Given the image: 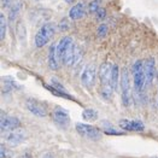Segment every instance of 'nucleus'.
Instances as JSON below:
<instances>
[{"label": "nucleus", "mask_w": 158, "mask_h": 158, "mask_svg": "<svg viewBox=\"0 0 158 158\" xmlns=\"http://www.w3.org/2000/svg\"><path fill=\"white\" fill-rule=\"evenodd\" d=\"M73 44H74V40L71 36H63L57 42V56H58V59L60 63H63L66 53L73 46Z\"/></svg>", "instance_id": "9d476101"}, {"label": "nucleus", "mask_w": 158, "mask_h": 158, "mask_svg": "<svg viewBox=\"0 0 158 158\" xmlns=\"http://www.w3.org/2000/svg\"><path fill=\"white\" fill-rule=\"evenodd\" d=\"M54 34H56V26L53 23H45L35 34L34 41L36 47H44L45 45H47Z\"/></svg>", "instance_id": "7ed1b4c3"}, {"label": "nucleus", "mask_w": 158, "mask_h": 158, "mask_svg": "<svg viewBox=\"0 0 158 158\" xmlns=\"http://www.w3.org/2000/svg\"><path fill=\"white\" fill-rule=\"evenodd\" d=\"M118 79H121V69L118 65L114 64L112 65V70H111V77H110V83L112 86V88L116 91L118 87Z\"/></svg>", "instance_id": "6ab92c4d"}, {"label": "nucleus", "mask_w": 158, "mask_h": 158, "mask_svg": "<svg viewBox=\"0 0 158 158\" xmlns=\"http://www.w3.org/2000/svg\"><path fill=\"white\" fill-rule=\"evenodd\" d=\"M95 18L98 19V21H103V19H105L106 18V10L104 7H100L97 12H95Z\"/></svg>", "instance_id": "bb28decb"}, {"label": "nucleus", "mask_w": 158, "mask_h": 158, "mask_svg": "<svg viewBox=\"0 0 158 158\" xmlns=\"http://www.w3.org/2000/svg\"><path fill=\"white\" fill-rule=\"evenodd\" d=\"M1 82H2V92L4 93H12L15 91L21 89V86L12 77L5 76V77L1 79Z\"/></svg>", "instance_id": "dca6fc26"}, {"label": "nucleus", "mask_w": 158, "mask_h": 158, "mask_svg": "<svg viewBox=\"0 0 158 158\" xmlns=\"http://www.w3.org/2000/svg\"><path fill=\"white\" fill-rule=\"evenodd\" d=\"M12 2V0H1V4H2V7H9V5Z\"/></svg>", "instance_id": "c85d7f7f"}, {"label": "nucleus", "mask_w": 158, "mask_h": 158, "mask_svg": "<svg viewBox=\"0 0 158 158\" xmlns=\"http://www.w3.org/2000/svg\"><path fill=\"white\" fill-rule=\"evenodd\" d=\"M103 132L106 133V134H110V135H119V134H122V133H119L118 131H116L111 124H109V127L105 126L104 129H103Z\"/></svg>", "instance_id": "a878e982"}, {"label": "nucleus", "mask_w": 158, "mask_h": 158, "mask_svg": "<svg viewBox=\"0 0 158 158\" xmlns=\"http://www.w3.org/2000/svg\"><path fill=\"white\" fill-rule=\"evenodd\" d=\"M18 158H31V155H30L29 152H26V153H23L21 157H18Z\"/></svg>", "instance_id": "c756f323"}, {"label": "nucleus", "mask_w": 158, "mask_h": 158, "mask_svg": "<svg viewBox=\"0 0 158 158\" xmlns=\"http://www.w3.org/2000/svg\"><path fill=\"white\" fill-rule=\"evenodd\" d=\"M155 158H158V157H155Z\"/></svg>", "instance_id": "f704fd0d"}, {"label": "nucleus", "mask_w": 158, "mask_h": 158, "mask_svg": "<svg viewBox=\"0 0 158 158\" xmlns=\"http://www.w3.org/2000/svg\"><path fill=\"white\" fill-rule=\"evenodd\" d=\"M112 63L110 62H104L100 68H99V80L102 82V86L104 85H111L110 83V77H111V70H112Z\"/></svg>", "instance_id": "4468645a"}, {"label": "nucleus", "mask_w": 158, "mask_h": 158, "mask_svg": "<svg viewBox=\"0 0 158 158\" xmlns=\"http://www.w3.org/2000/svg\"><path fill=\"white\" fill-rule=\"evenodd\" d=\"M21 10H22V2L19 0L15 1L10 9V12H9V22L10 23H15V21L17 19V17L21 13Z\"/></svg>", "instance_id": "a211bd4d"}, {"label": "nucleus", "mask_w": 158, "mask_h": 158, "mask_svg": "<svg viewBox=\"0 0 158 158\" xmlns=\"http://www.w3.org/2000/svg\"><path fill=\"white\" fill-rule=\"evenodd\" d=\"M144 69H145L146 86H150L155 79V74H156V60L153 57L147 58L144 62Z\"/></svg>", "instance_id": "ddd939ff"}, {"label": "nucleus", "mask_w": 158, "mask_h": 158, "mask_svg": "<svg viewBox=\"0 0 158 158\" xmlns=\"http://www.w3.org/2000/svg\"><path fill=\"white\" fill-rule=\"evenodd\" d=\"M75 129H76V132L79 133L81 136H83L85 139L91 140V141H98L103 136L102 131L99 128L92 126V124H86V123L77 122L75 124Z\"/></svg>", "instance_id": "20e7f679"}, {"label": "nucleus", "mask_w": 158, "mask_h": 158, "mask_svg": "<svg viewBox=\"0 0 158 158\" xmlns=\"http://www.w3.org/2000/svg\"><path fill=\"white\" fill-rule=\"evenodd\" d=\"M95 79H97V66H95V64H93V63L87 64L81 74L82 86L86 87L87 89H91L95 83Z\"/></svg>", "instance_id": "423d86ee"}, {"label": "nucleus", "mask_w": 158, "mask_h": 158, "mask_svg": "<svg viewBox=\"0 0 158 158\" xmlns=\"http://www.w3.org/2000/svg\"><path fill=\"white\" fill-rule=\"evenodd\" d=\"M26 132L23 129H15L11 132H7L4 135V140L6 145L11 146V147H16L19 144H22L26 140Z\"/></svg>", "instance_id": "6e6552de"}, {"label": "nucleus", "mask_w": 158, "mask_h": 158, "mask_svg": "<svg viewBox=\"0 0 158 158\" xmlns=\"http://www.w3.org/2000/svg\"><path fill=\"white\" fill-rule=\"evenodd\" d=\"M99 9H100V0H92L88 5V12L91 15H95Z\"/></svg>", "instance_id": "5701e85b"}, {"label": "nucleus", "mask_w": 158, "mask_h": 158, "mask_svg": "<svg viewBox=\"0 0 158 158\" xmlns=\"http://www.w3.org/2000/svg\"><path fill=\"white\" fill-rule=\"evenodd\" d=\"M114 92H115V89L112 88L111 85H104V86L100 87V95H102L103 99H105L107 102L112 99Z\"/></svg>", "instance_id": "aec40b11"}, {"label": "nucleus", "mask_w": 158, "mask_h": 158, "mask_svg": "<svg viewBox=\"0 0 158 158\" xmlns=\"http://www.w3.org/2000/svg\"><path fill=\"white\" fill-rule=\"evenodd\" d=\"M119 86H121V97H122V103L124 106L131 105L132 100V94H131V77H129V71L128 68H122L121 69V79H119Z\"/></svg>", "instance_id": "f257e3e1"}, {"label": "nucleus", "mask_w": 158, "mask_h": 158, "mask_svg": "<svg viewBox=\"0 0 158 158\" xmlns=\"http://www.w3.org/2000/svg\"><path fill=\"white\" fill-rule=\"evenodd\" d=\"M6 29H7V22H6V17L5 15L1 12L0 13V40L5 39L6 36Z\"/></svg>", "instance_id": "4be33fe9"}, {"label": "nucleus", "mask_w": 158, "mask_h": 158, "mask_svg": "<svg viewBox=\"0 0 158 158\" xmlns=\"http://www.w3.org/2000/svg\"><path fill=\"white\" fill-rule=\"evenodd\" d=\"M42 158H54V157H53V155H51V153H47V155H45Z\"/></svg>", "instance_id": "7c9ffc66"}, {"label": "nucleus", "mask_w": 158, "mask_h": 158, "mask_svg": "<svg viewBox=\"0 0 158 158\" xmlns=\"http://www.w3.org/2000/svg\"><path fill=\"white\" fill-rule=\"evenodd\" d=\"M26 107L30 114H33L36 117H46L48 115V109H47L46 104H44L42 102H40L38 99H34V98L27 99Z\"/></svg>", "instance_id": "39448f33"}, {"label": "nucleus", "mask_w": 158, "mask_h": 158, "mask_svg": "<svg viewBox=\"0 0 158 158\" xmlns=\"http://www.w3.org/2000/svg\"><path fill=\"white\" fill-rule=\"evenodd\" d=\"M21 126V121L15 117V116H7V115H1L0 119V129L1 132H11L15 129H18Z\"/></svg>", "instance_id": "9b49d317"}, {"label": "nucleus", "mask_w": 158, "mask_h": 158, "mask_svg": "<svg viewBox=\"0 0 158 158\" xmlns=\"http://www.w3.org/2000/svg\"><path fill=\"white\" fill-rule=\"evenodd\" d=\"M64 1H65V2H68V4H73L75 0H64Z\"/></svg>", "instance_id": "2f4dec72"}, {"label": "nucleus", "mask_w": 158, "mask_h": 158, "mask_svg": "<svg viewBox=\"0 0 158 158\" xmlns=\"http://www.w3.org/2000/svg\"><path fill=\"white\" fill-rule=\"evenodd\" d=\"M82 58V50L76 44H73L70 50L66 53L65 58L63 60V64L66 66L76 65Z\"/></svg>", "instance_id": "1a4fd4ad"}, {"label": "nucleus", "mask_w": 158, "mask_h": 158, "mask_svg": "<svg viewBox=\"0 0 158 158\" xmlns=\"http://www.w3.org/2000/svg\"><path fill=\"white\" fill-rule=\"evenodd\" d=\"M12 157V152L6 147L5 145L0 146V158H11Z\"/></svg>", "instance_id": "b1692460"}, {"label": "nucleus", "mask_w": 158, "mask_h": 158, "mask_svg": "<svg viewBox=\"0 0 158 158\" xmlns=\"http://www.w3.org/2000/svg\"><path fill=\"white\" fill-rule=\"evenodd\" d=\"M107 30H109V29H107V26L103 23V24H100V26L98 27L97 34H98V36H99V38H104L106 34H107Z\"/></svg>", "instance_id": "393cba45"}, {"label": "nucleus", "mask_w": 158, "mask_h": 158, "mask_svg": "<svg viewBox=\"0 0 158 158\" xmlns=\"http://www.w3.org/2000/svg\"><path fill=\"white\" fill-rule=\"evenodd\" d=\"M36 1H41V0H36Z\"/></svg>", "instance_id": "473e14b6"}, {"label": "nucleus", "mask_w": 158, "mask_h": 158, "mask_svg": "<svg viewBox=\"0 0 158 158\" xmlns=\"http://www.w3.org/2000/svg\"><path fill=\"white\" fill-rule=\"evenodd\" d=\"M133 73V82H134V88L138 93L143 92V89L146 87V79H145V69H144V62L143 60H136L132 68Z\"/></svg>", "instance_id": "f03ea898"}, {"label": "nucleus", "mask_w": 158, "mask_h": 158, "mask_svg": "<svg viewBox=\"0 0 158 158\" xmlns=\"http://www.w3.org/2000/svg\"><path fill=\"white\" fill-rule=\"evenodd\" d=\"M52 117L53 121L56 124H58L60 128L65 129L66 127L70 124V116H69V112L66 111L64 107L62 106H56L53 109L52 112Z\"/></svg>", "instance_id": "0eeeda50"}, {"label": "nucleus", "mask_w": 158, "mask_h": 158, "mask_svg": "<svg viewBox=\"0 0 158 158\" xmlns=\"http://www.w3.org/2000/svg\"><path fill=\"white\" fill-rule=\"evenodd\" d=\"M59 63L60 62L57 56V44H52L48 50V66L51 70H58Z\"/></svg>", "instance_id": "f3484780"}, {"label": "nucleus", "mask_w": 158, "mask_h": 158, "mask_svg": "<svg viewBox=\"0 0 158 158\" xmlns=\"http://www.w3.org/2000/svg\"><path fill=\"white\" fill-rule=\"evenodd\" d=\"M118 126L127 132H143L145 129V124L138 119H121Z\"/></svg>", "instance_id": "f8f14e48"}, {"label": "nucleus", "mask_w": 158, "mask_h": 158, "mask_svg": "<svg viewBox=\"0 0 158 158\" xmlns=\"http://www.w3.org/2000/svg\"><path fill=\"white\" fill-rule=\"evenodd\" d=\"M82 118L87 122H93L98 119V111L95 109H85L82 112Z\"/></svg>", "instance_id": "412c9836"}, {"label": "nucleus", "mask_w": 158, "mask_h": 158, "mask_svg": "<svg viewBox=\"0 0 158 158\" xmlns=\"http://www.w3.org/2000/svg\"><path fill=\"white\" fill-rule=\"evenodd\" d=\"M69 27H68V24H66V21L64 19V21H62V23H59V29L60 30H66Z\"/></svg>", "instance_id": "cd10ccee"}, {"label": "nucleus", "mask_w": 158, "mask_h": 158, "mask_svg": "<svg viewBox=\"0 0 158 158\" xmlns=\"http://www.w3.org/2000/svg\"><path fill=\"white\" fill-rule=\"evenodd\" d=\"M157 104H158V99H157Z\"/></svg>", "instance_id": "72a5a7b5"}, {"label": "nucleus", "mask_w": 158, "mask_h": 158, "mask_svg": "<svg viewBox=\"0 0 158 158\" xmlns=\"http://www.w3.org/2000/svg\"><path fill=\"white\" fill-rule=\"evenodd\" d=\"M86 15V6L83 2H77L76 5H74L70 11H69V18L73 21H77L83 18Z\"/></svg>", "instance_id": "2eb2a0df"}]
</instances>
